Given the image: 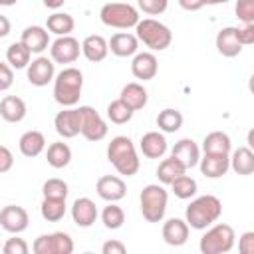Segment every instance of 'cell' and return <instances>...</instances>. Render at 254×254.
Wrapping results in <instances>:
<instances>
[{"label":"cell","instance_id":"4","mask_svg":"<svg viewBox=\"0 0 254 254\" xmlns=\"http://www.w3.org/2000/svg\"><path fill=\"white\" fill-rule=\"evenodd\" d=\"M135 36L139 42H143L149 50L153 52H163L171 46L173 42V32L169 30V26H165L163 22L155 20V18H143L137 22L135 26Z\"/></svg>","mask_w":254,"mask_h":254},{"label":"cell","instance_id":"15","mask_svg":"<svg viewBox=\"0 0 254 254\" xmlns=\"http://www.w3.org/2000/svg\"><path fill=\"white\" fill-rule=\"evenodd\" d=\"M159 71V62L155 58V54L151 52H137L133 56V62H131V73L141 79V81H149L157 75Z\"/></svg>","mask_w":254,"mask_h":254},{"label":"cell","instance_id":"34","mask_svg":"<svg viewBox=\"0 0 254 254\" xmlns=\"http://www.w3.org/2000/svg\"><path fill=\"white\" fill-rule=\"evenodd\" d=\"M42 218L48 222H58L65 216V198H48L44 196L42 206H40Z\"/></svg>","mask_w":254,"mask_h":254},{"label":"cell","instance_id":"27","mask_svg":"<svg viewBox=\"0 0 254 254\" xmlns=\"http://www.w3.org/2000/svg\"><path fill=\"white\" fill-rule=\"evenodd\" d=\"M119 99H121V101H125L133 111H139V109H143V107L147 105L149 95H147V89H145L141 83L131 81V83H127V85L121 89Z\"/></svg>","mask_w":254,"mask_h":254},{"label":"cell","instance_id":"35","mask_svg":"<svg viewBox=\"0 0 254 254\" xmlns=\"http://www.w3.org/2000/svg\"><path fill=\"white\" fill-rule=\"evenodd\" d=\"M157 127L163 131V133H175L183 127V113L179 109H163L159 115H157Z\"/></svg>","mask_w":254,"mask_h":254},{"label":"cell","instance_id":"45","mask_svg":"<svg viewBox=\"0 0 254 254\" xmlns=\"http://www.w3.org/2000/svg\"><path fill=\"white\" fill-rule=\"evenodd\" d=\"M238 250L240 254H254V232H244L238 238Z\"/></svg>","mask_w":254,"mask_h":254},{"label":"cell","instance_id":"14","mask_svg":"<svg viewBox=\"0 0 254 254\" xmlns=\"http://www.w3.org/2000/svg\"><path fill=\"white\" fill-rule=\"evenodd\" d=\"M95 190L107 202H117V200H121L127 194V187H125L123 179H119L115 175H103V177H99L97 179V185H95Z\"/></svg>","mask_w":254,"mask_h":254},{"label":"cell","instance_id":"43","mask_svg":"<svg viewBox=\"0 0 254 254\" xmlns=\"http://www.w3.org/2000/svg\"><path fill=\"white\" fill-rule=\"evenodd\" d=\"M236 38L242 46L254 44V24H244V26L236 28Z\"/></svg>","mask_w":254,"mask_h":254},{"label":"cell","instance_id":"5","mask_svg":"<svg viewBox=\"0 0 254 254\" xmlns=\"http://www.w3.org/2000/svg\"><path fill=\"white\" fill-rule=\"evenodd\" d=\"M167 200H169V192L165 190L163 185H147L139 196L143 218L147 222H161L167 212Z\"/></svg>","mask_w":254,"mask_h":254},{"label":"cell","instance_id":"39","mask_svg":"<svg viewBox=\"0 0 254 254\" xmlns=\"http://www.w3.org/2000/svg\"><path fill=\"white\" fill-rule=\"evenodd\" d=\"M67 183L62 179H48L42 185V194L48 198H67Z\"/></svg>","mask_w":254,"mask_h":254},{"label":"cell","instance_id":"17","mask_svg":"<svg viewBox=\"0 0 254 254\" xmlns=\"http://www.w3.org/2000/svg\"><path fill=\"white\" fill-rule=\"evenodd\" d=\"M171 157H175L189 171V169H192V167L198 165L200 151H198V145L192 139H181V141L175 143V147L171 151Z\"/></svg>","mask_w":254,"mask_h":254},{"label":"cell","instance_id":"7","mask_svg":"<svg viewBox=\"0 0 254 254\" xmlns=\"http://www.w3.org/2000/svg\"><path fill=\"white\" fill-rule=\"evenodd\" d=\"M99 20L109 28L127 30V28H135L137 26L139 10L135 6H131V4H125V2H109V4L101 6Z\"/></svg>","mask_w":254,"mask_h":254},{"label":"cell","instance_id":"49","mask_svg":"<svg viewBox=\"0 0 254 254\" xmlns=\"http://www.w3.org/2000/svg\"><path fill=\"white\" fill-rule=\"evenodd\" d=\"M10 28H12V26H10V20H8L6 16L0 14V40L6 38V36L10 34Z\"/></svg>","mask_w":254,"mask_h":254},{"label":"cell","instance_id":"38","mask_svg":"<svg viewBox=\"0 0 254 254\" xmlns=\"http://www.w3.org/2000/svg\"><path fill=\"white\" fill-rule=\"evenodd\" d=\"M101 222H103V226H105L107 230H117V228H121L123 222H125V212H123V208L117 206L115 202H109V204L103 208V212H101Z\"/></svg>","mask_w":254,"mask_h":254},{"label":"cell","instance_id":"23","mask_svg":"<svg viewBox=\"0 0 254 254\" xmlns=\"http://www.w3.org/2000/svg\"><path fill=\"white\" fill-rule=\"evenodd\" d=\"M81 54H83L89 62H93V64L103 62V60L107 58V54H109L107 40H105L103 36H99V34L87 36V38L81 42Z\"/></svg>","mask_w":254,"mask_h":254},{"label":"cell","instance_id":"21","mask_svg":"<svg viewBox=\"0 0 254 254\" xmlns=\"http://www.w3.org/2000/svg\"><path fill=\"white\" fill-rule=\"evenodd\" d=\"M216 50L224 58H236L242 52V44L236 38L234 26H226L216 34Z\"/></svg>","mask_w":254,"mask_h":254},{"label":"cell","instance_id":"3","mask_svg":"<svg viewBox=\"0 0 254 254\" xmlns=\"http://www.w3.org/2000/svg\"><path fill=\"white\" fill-rule=\"evenodd\" d=\"M83 89V73L77 67H64L54 77V99L62 107H75Z\"/></svg>","mask_w":254,"mask_h":254},{"label":"cell","instance_id":"33","mask_svg":"<svg viewBox=\"0 0 254 254\" xmlns=\"http://www.w3.org/2000/svg\"><path fill=\"white\" fill-rule=\"evenodd\" d=\"M185 173H187V169H185L175 157L163 159V161L159 163V167H157V177H159V181H161L163 185H171L177 177H181V175H185Z\"/></svg>","mask_w":254,"mask_h":254},{"label":"cell","instance_id":"44","mask_svg":"<svg viewBox=\"0 0 254 254\" xmlns=\"http://www.w3.org/2000/svg\"><path fill=\"white\" fill-rule=\"evenodd\" d=\"M14 83V71L6 62H0V91H6Z\"/></svg>","mask_w":254,"mask_h":254},{"label":"cell","instance_id":"29","mask_svg":"<svg viewBox=\"0 0 254 254\" xmlns=\"http://www.w3.org/2000/svg\"><path fill=\"white\" fill-rule=\"evenodd\" d=\"M230 137L224 131H212L202 141V151L206 155H228L230 153Z\"/></svg>","mask_w":254,"mask_h":254},{"label":"cell","instance_id":"9","mask_svg":"<svg viewBox=\"0 0 254 254\" xmlns=\"http://www.w3.org/2000/svg\"><path fill=\"white\" fill-rule=\"evenodd\" d=\"M32 250H34V254H71L73 240L67 232L42 234L34 240Z\"/></svg>","mask_w":254,"mask_h":254},{"label":"cell","instance_id":"54","mask_svg":"<svg viewBox=\"0 0 254 254\" xmlns=\"http://www.w3.org/2000/svg\"><path fill=\"white\" fill-rule=\"evenodd\" d=\"M0 6H2V4H0Z\"/></svg>","mask_w":254,"mask_h":254},{"label":"cell","instance_id":"25","mask_svg":"<svg viewBox=\"0 0 254 254\" xmlns=\"http://www.w3.org/2000/svg\"><path fill=\"white\" fill-rule=\"evenodd\" d=\"M0 117L8 123H20L26 117V103L18 95H6L0 101Z\"/></svg>","mask_w":254,"mask_h":254},{"label":"cell","instance_id":"6","mask_svg":"<svg viewBox=\"0 0 254 254\" xmlns=\"http://www.w3.org/2000/svg\"><path fill=\"white\" fill-rule=\"evenodd\" d=\"M234 238L236 234L230 224H224V222H218L214 226L210 224V228L202 234L198 248L202 254H226L232 250Z\"/></svg>","mask_w":254,"mask_h":254},{"label":"cell","instance_id":"30","mask_svg":"<svg viewBox=\"0 0 254 254\" xmlns=\"http://www.w3.org/2000/svg\"><path fill=\"white\" fill-rule=\"evenodd\" d=\"M46 159H48V165L54 167V169H64L69 165L71 161V149L67 143L64 141H56L48 147V153H46Z\"/></svg>","mask_w":254,"mask_h":254},{"label":"cell","instance_id":"22","mask_svg":"<svg viewBox=\"0 0 254 254\" xmlns=\"http://www.w3.org/2000/svg\"><path fill=\"white\" fill-rule=\"evenodd\" d=\"M163 240L169 246H183L189 240V224L183 218H169L163 224Z\"/></svg>","mask_w":254,"mask_h":254},{"label":"cell","instance_id":"48","mask_svg":"<svg viewBox=\"0 0 254 254\" xmlns=\"http://www.w3.org/2000/svg\"><path fill=\"white\" fill-rule=\"evenodd\" d=\"M179 6H181L183 10H187V12H196V10H200L204 4H202V0H179Z\"/></svg>","mask_w":254,"mask_h":254},{"label":"cell","instance_id":"42","mask_svg":"<svg viewBox=\"0 0 254 254\" xmlns=\"http://www.w3.org/2000/svg\"><path fill=\"white\" fill-rule=\"evenodd\" d=\"M28 244H26V240L24 238H18V236H14V238H8L6 240V244L2 246V252L4 254H28Z\"/></svg>","mask_w":254,"mask_h":254},{"label":"cell","instance_id":"10","mask_svg":"<svg viewBox=\"0 0 254 254\" xmlns=\"http://www.w3.org/2000/svg\"><path fill=\"white\" fill-rule=\"evenodd\" d=\"M81 46L73 36H58V40L52 42L50 58L54 64H73L79 58Z\"/></svg>","mask_w":254,"mask_h":254},{"label":"cell","instance_id":"40","mask_svg":"<svg viewBox=\"0 0 254 254\" xmlns=\"http://www.w3.org/2000/svg\"><path fill=\"white\" fill-rule=\"evenodd\" d=\"M137 6L149 16H161L169 8V0H137Z\"/></svg>","mask_w":254,"mask_h":254},{"label":"cell","instance_id":"12","mask_svg":"<svg viewBox=\"0 0 254 254\" xmlns=\"http://www.w3.org/2000/svg\"><path fill=\"white\" fill-rule=\"evenodd\" d=\"M28 222H30V216L26 212L24 206H18V204H8L0 210V226L10 232V234H20L28 228Z\"/></svg>","mask_w":254,"mask_h":254},{"label":"cell","instance_id":"46","mask_svg":"<svg viewBox=\"0 0 254 254\" xmlns=\"http://www.w3.org/2000/svg\"><path fill=\"white\" fill-rule=\"evenodd\" d=\"M14 167V155L8 147L0 145V175L2 173H8L10 169Z\"/></svg>","mask_w":254,"mask_h":254},{"label":"cell","instance_id":"19","mask_svg":"<svg viewBox=\"0 0 254 254\" xmlns=\"http://www.w3.org/2000/svg\"><path fill=\"white\" fill-rule=\"evenodd\" d=\"M20 42L32 52V54H42L48 44H50V34L44 26H28L22 30Z\"/></svg>","mask_w":254,"mask_h":254},{"label":"cell","instance_id":"31","mask_svg":"<svg viewBox=\"0 0 254 254\" xmlns=\"http://www.w3.org/2000/svg\"><path fill=\"white\" fill-rule=\"evenodd\" d=\"M73 26H75L73 16L65 12H54L52 16H48V22H46V30L56 36H69Z\"/></svg>","mask_w":254,"mask_h":254},{"label":"cell","instance_id":"26","mask_svg":"<svg viewBox=\"0 0 254 254\" xmlns=\"http://www.w3.org/2000/svg\"><path fill=\"white\" fill-rule=\"evenodd\" d=\"M18 147H20V153H22L24 157H30V159H32V157H38V155L46 149V137H44L42 131H36V129L26 131V133L20 137Z\"/></svg>","mask_w":254,"mask_h":254},{"label":"cell","instance_id":"16","mask_svg":"<svg viewBox=\"0 0 254 254\" xmlns=\"http://www.w3.org/2000/svg\"><path fill=\"white\" fill-rule=\"evenodd\" d=\"M97 206H95V202L91 200V198H87V196H79V198H75L73 200V204H71V218H73V222L77 224V226H81V228H87V226H91L95 220H97Z\"/></svg>","mask_w":254,"mask_h":254},{"label":"cell","instance_id":"36","mask_svg":"<svg viewBox=\"0 0 254 254\" xmlns=\"http://www.w3.org/2000/svg\"><path fill=\"white\" fill-rule=\"evenodd\" d=\"M196 189H198L196 181H194L192 177H189L187 173L181 175V177H177V179L171 183V190H173V194H175L177 198H183V200L192 198V196L196 194Z\"/></svg>","mask_w":254,"mask_h":254},{"label":"cell","instance_id":"37","mask_svg":"<svg viewBox=\"0 0 254 254\" xmlns=\"http://www.w3.org/2000/svg\"><path fill=\"white\" fill-rule=\"evenodd\" d=\"M133 113H135V111H133L125 101H121V99H115V101H111V103L107 105V117H109V121L115 123V125H123V123H127V121H131Z\"/></svg>","mask_w":254,"mask_h":254},{"label":"cell","instance_id":"2","mask_svg":"<svg viewBox=\"0 0 254 254\" xmlns=\"http://www.w3.org/2000/svg\"><path fill=\"white\" fill-rule=\"evenodd\" d=\"M107 159L115 167V171L119 175H123V177L137 175V171L141 167V161L137 157L135 145L125 135H117V137L111 139V143L107 145Z\"/></svg>","mask_w":254,"mask_h":254},{"label":"cell","instance_id":"47","mask_svg":"<svg viewBox=\"0 0 254 254\" xmlns=\"http://www.w3.org/2000/svg\"><path fill=\"white\" fill-rule=\"evenodd\" d=\"M125 244L119 242V240H107L103 246H101V252L103 254H125Z\"/></svg>","mask_w":254,"mask_h":254},{"label":"cell","instance_id":"50","mask_svg":"<svg viewBox=\"0 0 254 254\" xmlns=\"http://www.w3.org/2000/svg\"><path fill=\"white\" fill-rule=\"evenodd\" d=\"M42 2H44V6L50 8V10H58V8H62V6L65 4V0H42Z\"/></svg>","mask_w":254,"mask_h":254},{"label":"cell","instance_id":"53","mask_svg":"<svg viewBox=\"0 0 254 254\" xmlns=\"http://www.w3.org/2000/svg\"><path fill=\"white\" fill-rule=\"evenodd\" d=\"M0 248H2V246H0Z\"/></svg>","mask_w":254,"mask_h":254},{"label":"cell","instance_id":"18","mask_svg":"<svg viewBox=\"0 0 254 254\" xmlns=\"http://www.w3.org/2000/svg\"><path fill=\"white\" fill-rule=\"evenodd\" d=\"M109 50L113 56L117 58H129V56H135L137 50H139V40L135 34H129V32H117L111 36V40L107 42Z\"/></svg>","mask_w":254,"mask_h":254},{"label":"cell","instance_id":"24","mask_svg":"<svg viewBox=\"0 0 254 254\" xmlns=\"http://www.w3.org/2000/svg\"><path fill=\"white\" fill-rule=\"evenodd\" d=\"M139 147L147 159H161L167 153V139L159 131H149L141 137Z\"/></svg>","mask_w":254,"mask_h":254},{"label":"cell","instance_id":"20","mask_svg":"<svg viewBox=\"0 0 254 254\" xmlns=\"http://www.w3.org/2000/svg\"><path fill=\"white\" fill-rule=\"evenodd\" d=\"M198 165H200V173L206 179H220L230 169L228 155H206L204 153V157L198 159Z\"/></svg>","mask_w":254,"mask_h":254},{"label":"cell","instance_id":"8","mask_svg":"<svg viewBox=\"0 0 254 254\" xmlns=\"http://www.w3.org/2000/svg\"><path fill=\"white\" fill-rule=\"evenodd\" d=\"M79 133L87 141H101L107 135V123L91 105H79Z\"/></svg>","mask_w":254,"mask_h":254},{"label":"cell","instance_id":"11","mask_svg":"<svg viewBox=\"0 0 254 254\" xmlns=\"http://www.w3.org/2000/svg\"><path fill=\"white\" fill-rule=\"evenodd\" d=\"M26 75H28V81L36 87H44L48 85L50 81H54L56 77V64L52 62V58H46V56H38L36 60H32L26 67Z\"/></svg>","mask_w":254,"mask_h":254},{"label":"cell","instance_id":"13","mask_svg":"<svg viewBox=\"0 0 254 254\" xmlns=\"http://www.w3.org/2000/svg\"><path fill=\"white\" fill-rule=\"evenodd\" d=\"M54 127L60 137L64 139H73L79 135V111L77 107H64L56 117H54Z\"/></svg>","mask_w":254,"mask_h":254},{"label":"cell","instance_id":"51","mask_svg":"<svg viewBox=\"0 0 254 254\" xmlns=\"http://www.w3.org/2000/svg\"><path fill=\"white\" fill-rule=\"evenodd\" d=\"M228 0H202V4H208V6H216V4H226Z\"/></svg>","mask_w":254,"mask_h":254},{"label":"cell","instance_id":"41","mask_svg":"<svg viewBox=\"0 0 254 254\" xmlns=\"http://www.w3.org/2000/svg\"><path fill=\"white\" fill-rule=\"evenodd\" d=\"M234 10L242 24H254V0H236Z\"/></svg>","mask_w":254,"mask_h":254},{"label":"cell","instance_id":"1","mask_svg":"<svg viewBox=\"0 0 254 254\" xmlns=\"http://www.w3.org/2000/svg\"><path fill=\"white\" fill-rule=\"evenodd\" d=\"M222 214V202L214 194H202L190 200V204L185 210V220L189 228L204 230L210 224H214Z\"/></svg>","mask_w":254,"mask_h":254},{"label":"cell","instance_id":"52","mask_svg":"<svg viewBox=\"0 0 254 254\" xmlns=\"http://www.w3.org/2000/svg\"><path fill=\"white\" fill-rule=\"evenodd\" d=\"M16 2H18V0H0V4H2V6H14Z\"/></svg>","mask_w":254,"mask_h":254},{"label":"cell","instance_id":"28","mask_svg":"<svg viewBox=\"0 0 254 254\" xmlns=\"http://www.w3.org/2000/svg\"><path fill=\"white\" fill-rule=\"evenodd\" d=\"M230 161V169L236 173V175H252L254 173V153L250 147H238L232 157H228Z\"/></svg>","mask_w":254,"mask_h":254},{"label":"cell","instance_id":"32","mask_svg":"<svg viewBox=\"0 0 254 254\" xmlns=\"http://www.w3.org/2000/svg\"><path fill=\"white\" fill-rule=\"evenodd\" d=\"M30 58H32V52L22 44V42H14L8 46L6 50V64L14 69H24L28 67L30 64Z\"/></svg>","mask_w":254,"mask_h":254}]
</instances>
